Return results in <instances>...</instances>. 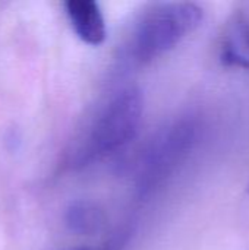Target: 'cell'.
<instances>
[{
  "label": "cell",
  "mask_w": 249,
  "mask_h": 250,
  "mask_svg": "<svg viewBox=\"0 0 249 250\" xmlns=\"http://www.w3.org/2000/svg\"><path fill=\"white\" fill-rule=\"evenodd\" d=\"M203 19L204 12L195 3L154 4L135 21L126 45L128 56L135 63H148L175 48Z\"/></svg>",
  "instance_id": "1"
},
{
  "label": "cell",
  "mask_w": 249,
  "mask_h": 250,
  "mask_svg": "<svg viewBox=\"0 0 249 250\" xmlns=\"http://www.w3.org/2000/svg\"><path fill=\"white\" fill-rule=\"evenodd\" d=\"M144 100L138 88L117 92L97 114L81 149L84 161L104 158L125 148L138 133Z\"/></svg>",
  "instance_id": "2"
},
{
  "label": "cell",
  "mask_w": 249,
  "mask_h": 250,
  "mask_svg": "<svg viewBox=\"0 0 249 250\" xmlns=\"http://www.w3.org/2000/svg\"><path fill=\"white\" fill-rule=\"evenodd\" d=\"M195 125L192 120H181L153 142L139 174V190L150 192L157 183L170 174L176 164L186 155L195 139Z\"/></svg>",
  "instance_id": "3"
},
{
  "label": "cell",
  "mask_w": 249,
  "mask_h": 250,
  "mask_svg": "<svg viewBox=\"0 0 249 250\" xmlns=\"http://www.w3.org/2000/svg\"><path fill=\"white\" fill-rule=\"evenodd\" d=\"M65 10L75 34L88 45H101L107 29L100 4L94 0H69Z\"/></svg>",
  "instance_id": "4"
},
{
  "label": "cell",
  "mask_w": 249,
  "mask_h": 250,
  "mask_svg": "<svg viewBox=\"0 0 249 250\" xmlns=\"http://www.w3.org/2000/svg\"><path fill=\"white\" fill-rule=\"evenodd\" d=\"M220 60L229 67L249 69V19L238 13L225 28L220 41Z\"/></svg>",
  "instance_id": "5"
},
{
  "label": "cell",
  "mask_w": 249,
  "mask_h": 250,
  "mask_svg": "<svg viewBox=\"0 0 249 250\" xmlns=\"http://www.w3.org/2000/svg\"><path fill=\"white\" fill-rule=\"evenodd\" d=\"M66 223L76 233H94L103 224L101 211L90 202H75L66 214Z\"/></svg>",
  "instance_id": "6"
},
{
  "label": "cell",
  "mask_w": 249,
  "mask_h": 250,
  "mask_svg": "<svg viewBox=\"0 0 249 250\" xmlns=\"http://www.w3.org/2000/svg\"><path fill=\"white\" fill-rule=\"evenodd\" d=\"M68 250H94V249H88V248H75V249H68Z\"/></svg>",
  "instance_id": "7"
},
{
  "label": "cell",
  "mask_w": 249,
  "mask_h": 250,
  "mask_svg": "<svg viewBox=\"0 0 249 250\" xmlns=\"http://www.w3.org/2000/svg\"><path fill=\"white\" fill-rule=\"evenodd\" d=\"M248 195H249V185H248Z\"/></svg>",
  "instance_id": "8"
}]
</instances>
